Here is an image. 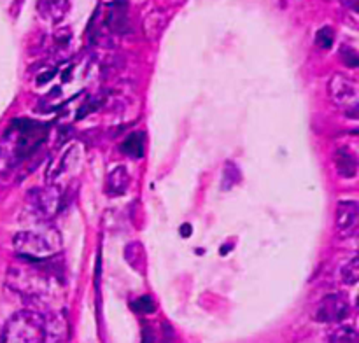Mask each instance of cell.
<instances>
[{"mask_svg": "<svg viewBox=\"0 0 359 343\" xmlns=\"http://www.w3.org/2000/svg\"><path fill=\"white\" fill-rule=\"evenodd\" d=\"M41 261H28L25 259V265L13 266L7 272L6 284L20 294L32 308H46L60 290L63 289V279L58 273L53 272V268L41 266Z\"/></svg>", "mask_w": 359, "mask_h": 343, "instance_id": "cell-1", "label": "cell"}, {"mask_svg": "<svg viewBox=\"0 0 359 343\" xmlns=\"http://www.w3.org/2000/svg\"><path fill=\"white\" fill-rule=\"evenodd\" d=\"M48 136V128L32 119H14L0 139V181H7L25 160L35 154Z\"/></svg>", "mask_w": 359, "mask_h": 343, "instance_id": "cell-2", "label": "cell"}, {"mask_svg": "<svg viewBox=\"0 0 359 343\" xmlns=\"http://www.w3.org/2000/svg\"><path fill=\"white\" fill-rule=\"evenodd\" d=\"M13 247L18 255L28 261L49 259L62 251V237L58 230L48 223H39L37 227L23 230L14 234Z\"/></svg>", "mask_w": 359, "mask_h": 343, "instance_id": "cell-3", "label": "cell"}, {"mask_svg": "<svg viewBox=\"0 0 359 343\" xmlns=\"http://www.w3.org/2000/svg\"><path fill=\"white\" fill-rule=\"evenodd\" d=\"M2 342L41 343L46 342V315L37 308H23L6 322Z\"/></svg>", "mask_w": 359, "mask_h": 343, "instance_id": "cell-4", "label": "cell"}, {"mask_svg": "<svg viewBox=\"0 0 359 343\" xmlns=\"http://www.w3.org/2000/svg\"><path fill=\"white\" fill-rule=\"evenodd\" d=\"M351 314L349 298L344 293H333L323 298L314 312V318L321 324H337L346 321Z\"/></svg>", "mask_w": 359, "mask_h": 343, "instance_id": "cell-5", "label": "cell"}, {"mask_svg": "<svg viewBox=\"0 0 359 343\" xmlns=\"http://www.w3.org/2000/svg\"><path fill=\"white\" fill-rule=\"evenodd\" d=\"M28 203L32 205V210L39 219H46V217L53 216L62 209V195L56 188H41L34 189L28 192Z\"/></svg>", "mask_w": 359, "mask_h": 343, "instance_id": "cell-6", "label": "cell"}, {"mask_svg": "<svg viewBox=\"0 0 359 343\" xmlns=\"http://www.w3.org/2000/svg\"><path fill=\"white\" fill-rule=\"evenodd\" d=\"M46 315V342L69 340V321L60 308H48Z\"/></svg>", "mask_w": 359, "mask_h": 343, "instance_id": "cell-7", "label": "cell"}, {"mask_svg": "<svg viewBox=\"0 0 359 343\" xmlns=\"http://www.w3.org/2000/svg\"><path fill=\"white\" fill-rule=\"evenodd\" d=\"M328 93L337 105H347L356 97V88L347 77L335 74L328 83Z\"/></svg>", "mask_w": 359, "mask_h": 343, "instance_id": "cell-8", "label": "cell"}, {"mask_svg": "<svg viewBox=\"0 0 359 343\" xmlns=\"http://www.w3.org/2000/svg\"><path fill=\"white\" fill-rule=\"evenodd\" d=\"M337 230L349 231L359 223V200H342L337 203Z\"/></svg>", "mask_w": 359, "mask_h": 343, "instance_id": "cell-9", "label": "cell"}, {"mask_svg": "<svg viewBox=\"0 0 359 343\" xmlns=\"http://www.w3.org/2000/svg\"><path fill=\"white\" fill-rule=\"evenodd\" d=\"M70 7V0H37V13L42 20L56 24L65 18Z\"/></svg>", "mask_w": 359, "mask_h": 343, "instance_id": "cell-10", "label": "cell"}, {"mask_svg": "<svg viewBox=\"0 0 359 343\" xmlns=\"http://www.w3.org/2000/svg\"><path fill=\"white\" fill-rule=\"evenodd\" d=\"M333 161H335L337 172H339L340 177L353 178L358 175L359 160L349 147H339L333 154Z\"/></svg>", "mask_w": 359, "mask_h": 343, "instance_id": "cell-11", "label": "cell"}, {"mask_svg": "<svg viewBox=\"0 0 359 343\" xmlns=\"http://www.w3.org/2000/svg\"><path fill=\"white\" fill-rule=\"evenodd\" d=\"M130 174L125 164H118L112 168L105 178V192L109 196H121L128 191L130 188Z\"/></svg>", "mask_w": 359, "mask_h": 343, "instance_id": "cell-12", "label": "cell"}, {"mask_svg": "<svg viewBox=\"0 0 359 343\" xmlns=\"http://www.w3.org/2000/svg\"><path fill=\"white\" fill-rule=\"evenodd\" d=\"M121 150L130 158H142L146 150V135L142 132H133L123 140Z\"/></svg>", "mask_w": 359, "mask_h": 343, "instance_id": "cell-13", "label": "cell"}, {"mask_svg": "<svg viewBox=\"0 0 359 343\" xmlns=\"http://www.w3.org/2000/svg\"><path fill=\"white\" fill-rule=\"evenodd\" d=\"M326 340L333 343H354L359 342V332L354 328H349V326H340V328L328 332Z\"/></svg>", "mask_w": 359, "mask_h": 343, "instance_id": "cell-14", "label": "cell"}, {"mask_svg": "<svg viewBox=\"0 0 359 343\" xmlns=\"http://www.w3.org/2000/svg\"><path fill=\"white\" fill-rule=\"evenodd\" d=\"M340 279L346 286H356L359 284V254L354 255L340 272Z\"/></svg>", "mask_w": 359, "mask_h": 343, "instance_id": "cell-15", "label": "cell"}, {"mask_svg": "<svg viewBox=\"0 0 359 343\" xmlns=\"http://www.w3.org/2000/svg\"><path fill=\"white\" fill-rule=\"evenodd\" d=\"M241 181V172H238L237 164L233 163H226V168H224V174H223V186L221 188L226 191V189H230L231 186H235L237 182Z\"/></svg>", "mask_w": 359, "mask_h": 343, "instance_id": "cell-16", "label": "cell"}, {"mask_svg": "<svg viewBox=\"0 0 359 343\" xmlns=\"http://www.w3.org/2000/svg\"><path fill=\"white\" fill-rule=\"evenodd\" d=\"M335 42V30L332 27H323L321 30L316 34V44L323 49H330Z\"/></svg>", "mask_w": 359, "mask_h": 343, "instance_id": "cell-17", "label": "cell"}, {"mask_svg": "<svg viewBox=\"0 0 359 343\" xmlns=\"http://www.w3.org/2000/svg\"><path fill=\"white\" fill-rule=\"evenodd\" d=\"M132 308L135 312H139V314L147 315L156 312V303H154V300L151 296H140L137 298V301H133Z\"/></svg>", "mask_w": 359, "mask_h": 343, "instance_id": "cell-18", "label": "cell"}, {"mask_svg": "<svg viewBox=\"0 0 359 343\" xmlns=\"http://www.w3.org/2000/svg\"><path fill=\"white\" fill-rule=\"evenodd\" d=\"M340 56L347 66H359V52L354 51L353 48H342Z\"/></svg>", "mask_w": 359, "mask_h": 343, "instance_id": "cell-19", "label": "cell"}, {"mask_svg": "<svg viewBox=\"0 0 359 343\" xmlns=\"http://www.w3.org/2000/svg\"><path fill=\"white\" fill-rule=\"evenodd\" d=\"M191 224H188V223H186V224H182V227H181V234H182V237H184V238H188L189 237V234H191Z\"/></svg>", "mask_w": 359, "mask_h": 343, "instance_id": "cell-20", "label": "cell"}, {"mask_svg": "<svg viewBox=\"0 0 359 343\" xmlns=\"http://www.w3.org/2000/svg\"><path fill=\"white\" fill-rule=\"evenodd\" d=\"M347 118L359 119V105H354L353 108H349V112H347Z\"/></svg>", "mask_w": 359, "mask_h": 343, "instance_id": "cell-21", "label": "cell"}]
</instances>
